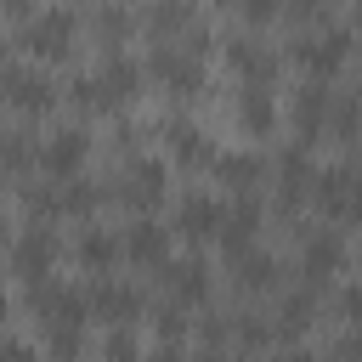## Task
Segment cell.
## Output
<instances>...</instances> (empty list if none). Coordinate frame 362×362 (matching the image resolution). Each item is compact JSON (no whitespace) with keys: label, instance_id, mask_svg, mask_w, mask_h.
<instances>
[{"label":"cell","instance_id":"obj_1","mask_svg":"<svg viewBox=\"0 0 362 362\" xmlns=\"http://www.w3.org/2000/svg\"><path fill=\"white\" fill-rule=\"evenodd\" d=\"M79 28H85V17L79 11H68V6H45V11H34L28 23H23V51H28V62H51V57H68L74 51V40H79Z\"/></svg>","mask_w":362,"mask_h":362},{"label":"cell","instance_id":"obj_2","mask_svg":"<svg viewBox=\"0 0 362 362\" xmlns=\"http://www.w3.org/2000/svg\"><path fill=\"white\" fill-rule=\"evenodd\" d=\"M57 255H62V243H57V232H51L45 221H23V226L11 232V277H17L23 288H45Z\"/></svg>","mask_w":362,"mask_h":362},{"label":"cell","instance_id":"obj_3","mask_svg":"<svg viewBox=\"0 0 362 362\" xmlns=\"http://www.w3.org/2000/svg\"><path fill=\"white\" fill-rule=\"evenodd\" d=\"M288 57H294L300 68H311V79H328V74L351 57V28H339V23L300 28V34H294V45H288Z\"/></svg>","mask_w":362,"mask_h":362},{"label":"cell","instance_id":"obj_4","mask_svg":"<svg viewBox=\"0 0 362 362\" xmlns=\"http://www.w3.org/2000/svg\"><path fill=\"white\" fill-rule=\"evenodd\" d=\"M198 57H204L198 45L175 51V40H158V45L147 51V74L164 79V90L181 102V96H198V90H204V62H198Z\"/></svg>","mask_w":362,"mask_h":362},{"label":"cell","instance_id":"obj_5","mask_svg":"<svg viewBox=\"0 0 362 362\" xmlns=\"http://www.w3.org/2000/svg\"><path fill=\"white\" fill-rule=\"evenodd\" d=\"M0 90H6V107L11 113H45L57 102V85L45 79L40 62H23V57H6L0 62Z\"/></svg>","mask_w":362,"mask_h":362},{"label":"cell","instance_id":"obj_6","mask_svg":"<svg viewBox=\"0 0 362 362\" xmlns=\"http://www.w3.org/2000/svg\"><path fill=\"white\" fill-rule=\"evenodd\" d=\"M85 158H90V136L79 124H57L45 141H40V175L45 181H79L85 175Z\"/></svg>","mask_w":362,"mask_h":362},{"label":"cell","instance_id":"obj_7","mask_svg":"<svg viewBox=\"0 0 362 362\" xmlns=\"http://www.w3.org/2000/svg\"><path fill=\"white\" fill-rule=\"evenodd\" d=\"M226 68L249 85V90H272V79H277V51L260 40V34H226Z\"/></svg>","mask_w":362,"mask_h":362},{"label":"cell","instance_id":"obj_8","mask_svg":"<svg viewBox=\"0 0 362 362\" xmlns=\"http://www.w3.org/2000/svg\"><path fill=\"white\" fill-rule=\"evenodd\" d=\"M164 192H170V164L164 158H130L124 170H119V198L130 204V209H153V204H164Z\"/></svg>","mask_w":362,"mask_h":362},{"label":"cell","instance_id":"obj_9","mask_svg":"<svg viewBox=\"0 0 362 362\" xmlns=\"http://www.w3.org/2000/svg\"><path fill=\"white\" fill-rule=\"evenodd\" d=\"M85 300H90V317L107 322V328H130L141 317V288L136 283H119V277H96L85 288Z\"/></svg>","mask_w":362,"mask_h":362},{"label":"cell","instance_id":"obj_10","mask_svg":"<svg viewBox=\"0 0 362 362\" xmlns=\"http://www.w3.org/2000/svg\"><path fill=\"white\" fill-rule=\"evenodd\" d=\"M288 119H294V130H300V147H311V141L328 130V119H334V90H328V79H300Z\"/></svg>","mask_w":362,"mask_h":362},{"label":"cell","instance_id":"obj_11","mask_svg":"<svg viewBox=\"0 0 362 362\" xmlns=\"http://www.w3.org/2000/svg\"><path fill=\"white\" fill-rule=\"evenodd\" d=\"M339 266H345V238H339V232H328V226H322V232H311V238H305V249H300V277H305V288L317 294Z\"/></svg>","mask_w":362,"mask_h":362},{"label":"cell","instance_id":"obj_12","mask_svg":"<svg viewBox=\"0 0 362 362\" xmlns=\"http://www.w3.org/2000/svg\"><path fill=\"white\" fill-rule=\"evenodd\" d=\"M175 226H181V238H221L226 204H221L215 192H187V198L175 204Z\"/></svg>","mask_w":362,"mask_h":362},{"label":"cell","instance_id":"obj_13","mask_svg":"<svg viewBox=\"0 0 362 362\" xmlns=\"http://www.w3.org/2000/svg\"><path fill=\"white\" fill-rule=\"evenodd\" d=\"M74 260L90 272V277H113V266L124 260V238H113L107 226H85L74 238Z\"/></svg>","mask_w":362,"mask_h":362},{"label":"cell","instance_id":"obj_14","mask_svg":"<svg viewBox=\"0 0 362 362\" xmlns=\"http://www.w3.org/2000/svg\"><path fill=\"white\" fill-rule=\"evenodd\" d=\"M158 277H164V288H170V300H175V305H198V300H209V288H215V277H209V266H204L198 255L170 260Z\"/></svg>","mask_w":362,"mask_h":362},{"label":"cell","instance_id":"obj_15","mask_svg":"<svg viewBox=\"0 0 362 362\" xmlns=\"http://www.w3.org/2000/svg\"><path fill=\"white\" fill-rule=\"evenodd\" d=\"M255 232H260V198H238V204H226L221 255H226V260H243V255L255 249Z\"/></svg>","mask_w":362,"mask_h":362},{"label":"cell","instance_id":"obj_16","mask_svg":"<svg viewBox=\"0 0 362 362\" xmlns=\"http://www.w3.org/2000/svg\"><path fill=\"white\" fill-rule=\"evenodd\" d=\"M158 130H164V153H170L175 164H215V158H221L192 119H164Z\"/></svg>","mask_w":362,"mask_h":362},{"label":"cell","instance_id":"obj_17","mask_svg":"<svg viewBox=\"0 0 362 362\" xmlns=\"http://www.w3.org/2000/svg\"><path fill=\"white\" fill-rule=\"evenodd\" d=\"M124 260H136V266H170V226L136 215L130 232H124Z\"/></svg>","mask_w":362,"mask_h":362},{"label":"cell","instance_id":"obj_18","mask_svg":"<svg viewBox=\"0 0 362 362\" xmlns=\"http://www.w3.org/2000/svg\"><path fill=\"white\" fill-rule=\"evenodd\" d=\"M232 113H238V130H243V136H272V124H277V102H272V90H249V85H238Z\"/></svg>","mask_w":362,"mask_h":362},{"label":"cell","instance_id":"obj_19","mask_svg":"<svg viewBox=\"0 0 362 362\" xmlns=\"http://www.w3.org/2000/svg\"><path fill=\"white\" fill-rule=\"evenodd\" d=\"M311 204L322 215H351V164H322L317 187H311Z\"/></svg>","mask_w":362,"mask_h":362},{"label":"cell","instance_id":"obj_20","mask_svg":"<svg viewBox=\"0 0 362 362\" xmlns=\"http://www.w3.org/2000/svg\"><path fill=\"white\" fill-rule=\"evenodd\" d=\"M232 266H238L232 277H238V288H243V294H266V288H277V283H283V260H277V255H266V249H249V255H243V260H232Z\"/></svg>","mask_w":362,"mask_h":362},{"label":"cell","instance_id":"obj_21","mask_svg":"<svg viewBox=\"0 0 362 362\" xmlns=\"http://www.w3.org/2000/svg\"><path fill=\"white\" fill-rule=\"evenodd\" d=\"M215 175H221L232 192L249 198V187L266 175V158H260V153H221V158H215Z\"/></svg>","mask_w":362,"mask_h":362},{"label":"cell","instance_id":"obj_22","mask_svg":"<svg viewBox=\"0 0 362 362\" xmlns=\"http://www.w3.org/2000/svg\"><path fill=\"white\" fill-rule=\"evenodd\" d=\"M85 23H90V34H96L107 51H119V40H124V34H136V23H141V17H136V11H124V6H96Z\"/></svg>","mask_w":362,"mask_h":362},{"label":"cell","instance_id":"obj_23","mask_svg":"<svg viewBox=\"0 0 362 362\" xmlns=\"http://www.w3.org/2000/svg\"><path fill=\"white\" fill-rule=\"evenodd\" d=\"M311 311H317V294H311V288L288 294V300H283V311H277V334H283V339L305 334V328H311Z\"/></svg>","mask_w":362,"mask_h":362},{"label":"cell","instance_id":"obj_24","mask_svg":"<svg viewBox=\"0 0 362 362\" xmlns=\"http://www.w3.org/2000/svg\"><path fill=\"white\" fill-rule=\"evenodd\" d=\"M141 28H153V34H181V28H192V6H147V11H141Z\"/></svg>","mask_w":362,"mask_h":362},{"label":"cell","instance_id":"obj_25","mask_svg":"<svg viewBox=\"0 0 362 362\" xmlns=\"http://www.w3.org/2000/svg\"><path fill=\"white\" fill-rule=\"evenodd\" d=\"M96 198H102V192H96V187L85 181V175H79V181H62V187H57V209H62V215H90V209H96Z\"/></svg>","mask_w":362,"mask_h":362},{"label":"cell","instance_id":"obj_26","mask_svg":"<svg viewBox=\"0 0 362 362\" xmlns=\"http://www.w3.org/2000/svg\"><path fill=\"white\" fill-rule=\"evenodd\" d=\"M328 130H334L339 141H356V130H362V90H351V96H339V102H334Z\"/></svg>","mask_w":362,"mask_h":362},{"label":"cell","instance_id":"obj_27","mask_svg":"<svg viewBox=\"0 0 362 362\" xmlns=\"http://www.w3.org/2000/svg\"><path fill=\"white\" fill-rule=\"evenodd\" d=\"M102 356H107V362H147L130 328H107V339H102Z\"/></svg>","mask_w":362,"mask_h":362},{"label":"cell","instance_id":"obj_28","mask_svg":"<svg viewBox=\"0 0 362 362\" xmlns=\"http://www.w3.org/2000/svg\"><path fill=\"white\" fill-rule=\"evenodd\" d=\"M153 328H158V339H164V345H175V334H187V305L164 300V305L153 311Z\"/></svg>","mask_w":362,"mask_h":362},{"label":"cell","instance_id":"obj_29","mask_svg":"<svg viewBox=\"0 0 362 362\" xmlns=\"http://www.w3.org/2000/svg\"><path fill=\"white\" fill-rule=\"evenodd\" d=\"M339 311L351 317V328H362V283H351V288H339Z\"/></svg>","mask_w":362,"mask_h":362},{"label":"cell","instance_id":"obj_30","mask_svg":"<svg viewBox=\"0 0 362 362\" xmlns=\"http://www.w3.org/2000/svg\"><path fill=\"white\" fill-rule=\"evenodd\" d=\"M334 356H339V362H362V328H345L339 345H334Z\"/></svg>","mask_w":362,"mask_h":362},{"label":"cell","instance_id":"obj_31","mask_svg":"<svg viewBox=\"0 0 362 362\" xmlns=\"http://www.w3.org/2000/svg\"><path fill=\"white\" fill-rule=\"evenodd\" d=\"M345 221L362 226V158H351V215H345Z\"/></svg>","mask_w":362,"mask_h":362},{"label":"cell","instance_id":"obj_32","mask_svg":"<svg viewBox=\"0 0 362 362\" xmlns=\"http://www.w3.org/2000/svg\"><path fill=\"white\" fill-rule=\"evenodd\" d=\"M6 362H40V351H34L23 334H11V339H6Z\"/></svg>","mask_w":362,"mask_h":362},{"label":"cell","instance_id":"obj_33","mask_svg":"<svg viewBox=\"0 0 362 362\" xmlns=\"http://www.w3.org/2000/svg\"><path fill=\"white\" fill-rule=\"evenodd\" d=\"M198 362H243V351H204Z\"/></svg>","mask_w":362,"mask_h":362},{"label":"cell","instance_id":"obj_34","mask_svg":"<svg viewBox=\"0 0 362 362\" xmlns=\"http://www.w3.org/2000/svg\"><path fill=\"white\" fill-rule=\"evenodd\" d=\"M147 362H187V356H181V351H175V345H158V351H153V356H147Z\"/></svg>","mask_w":362,"mask_h":362},{"label":"cell","instance_id":"obj_35","mask_svg":"<svg viewBox=\"0 0 362 362\" xmlns=\"http://www.w3.org/2000/svg\"><path fill=\"white\" fill-rule=\"evenodd\" d=\"M351 23H356V28H362V6H351Z\"/></svg>","mask_w":362,"mask_h":362},{"label":"cell","instance_id":"obj_36","mask_svg":"<svg viewBox=\"0 0 362 362\" xmlns=\"http://www.w3.org/2000/svg\"><path fill=\"white\" fill-rule=\"evenodd\" d=\"M356 266H362V243H356Z\"/></svg>","mask_w":362,"mask_h":362}]
</instances>
